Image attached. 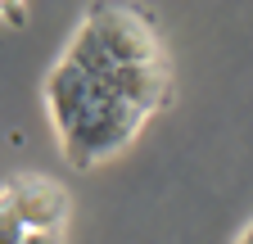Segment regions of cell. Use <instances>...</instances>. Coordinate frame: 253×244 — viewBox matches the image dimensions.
Wrapping results in <instances>:
<instances>
[{
  "mask_svg": "<svg viewBox=\"0 0 253 244\" xmlns=\"http://www.w3.org/2000/svg\"><path fill=\"white\" fill-rule=\"evenodd\" d=\"M63 59L77 64L86 77H95L100 86H109L118 100H126L131 109H140L145 118L172 104V64H158V68H122V64H109V59L100 54V45L90 41L86 27L73 32Z\"/></svg>",
  "mask_w": 253,
  "mask_h": 244,
  "instance_id": "cell-2",
  "label": "cell"
},
{
  "mask_svg": "<svg viewBox=\"0 0 253 244\" xmlns=\"http://www.w3.org/2000/svg\"><path fill=\"white\" fill-rule=\"evenodd\" d=\"M82 27L90 32V41L100 45V54L109 64L122 68H158L168 64V50L158 41V27L140 14V9H126V5H95Z\"/></svg>",
  "mask_w": 253,
  "mask_h": 244,
  "instance_id": "cell-3",
  "label": "cell"
},
{
  "mask_svg": "<svg viewBox=\"0 0 253 244\" xmlns=\"http://www.w3.org/2000/svg\"><path fill=\"white\" fill-rule=\"evenodd\" d=\"M0 199L9 203V212L32 231V235H63V222H68V190L50 176H14Z\"/></svg>",
  "mask_w": 253,
  "mask_h": 244,
  "instance_id": "cell-4",
  "label": "cell"
},
{
  "mask_svg": "<svg viewBox=\"0 0 253 244\" xmlns=\"http://www.w3.org/2000/svg\"><path fill=\"white\" fill-rule=\"evenodd\" d=\"M235 244H253V222H249V226H244V231L235 235Z\"/></svg>",
  "mask_w": 253,
  "mask_h": 244,
  "instance_id": "cell-7",
  "label": "cell"
},
{
  "mask_svg": "<svg viewBox=\"0 0 253 244\" xmlns=\"http://www.w3.org/2000/svg\"><path fill=\"white\" fill-rule=\"evenodd\" d=\"M45 104L59 131V149L73 167H95L113 154H122L136 140L145 113L118 100L109 86L86 77L77 64L59 59L50 81H45Z\"/></svg>",
  "mask_w": 253,
  "mask_h": 244,
  "instance_id": "cell-1",
  "label": "cell"
},
{
  "mask_svg": "<svg viewBox=\"0 0 253 244\" xmlns=\"http://www.w3.org/2000/svg\"><path fill=\"white\" fill-rule=\"evenodd\" d=\"M27 235H32V231H27V226L14 217V212H9V203L0 199V244H23Z\"/></svg>",
  "mask_w": 253,
  "mask_h": 244,
  "instance_id": "cell-5",
  "label": "cell"
},
{
  "mask_svg": "<svg viewBox=\"0 0 253 244\" xmlns=\"http://www.w3.org/2000/svg\"><path fill=\"white\" fill-rule=\"evenodd\" d=\"M23 244H63V235H27Z\"/></svg>",
  "mask_w": 253,
  "mask_h": 244,
  "instance_id": "cell-6",
  "label": "cell"
}]
</instances>
